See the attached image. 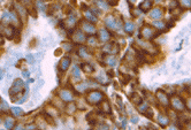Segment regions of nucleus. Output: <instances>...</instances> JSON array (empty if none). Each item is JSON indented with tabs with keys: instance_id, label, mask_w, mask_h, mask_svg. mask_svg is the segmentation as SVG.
<instances>
[{
	"instance_id": "30",
	"label": "nucleus",
	"mask_w": 191,
	"mask_h": 130,
	"mask_svg": "<svg viewBox=\"0 0 191 130\" xmlns=\"http://www.w3.org/2000/svg\"><path fill=\"white\" fill-rule=\"evenodd\" d=\"M44 118H45V120H46V122H47V123H51V124H54L52 116H50L48 114H44Z\"/></svg>"
},
{
	"instance_id": "15",
	"label": "nucleus",
	"mask_w": 191,
	"mask_h": 130,
	"mask_svg": "<svg viewBox=\"0 0 191 130\" xmlns=\"http://www.w3.org/2000/svg\"><path fill=\"white\" fill-rule=\"evenodd\" d=\"M100 109H101V112L104 113H107V114H109L111 113V105L107 101V100H103L101 103H100Z\"/></svg>"
},
{
	"instance_id": "35",
	"label": "nucleus",
	"mask_w": 191,
	"mask_h": 130,
	"mask_svg": "<svg viewBox=\"0 0 191 130\" xmlns=\"http://www.w3.org/2000/svg\"><path fill=\"white\" fill-rule=\"evenodd\" d=\"M187 106H188V108H189V109L191 111V98L187 100Z\"/></svg>"
},
{
	"instance_id": "17",
	"label": "nucleus",
	"mask_w": 191,
	"mask_h": 130,
	"mask_svg": "<svg viewBox=\"0 0 191 130\" xmlns=\"http://www.w3.org/2000/svg\"><path fill=\"white\" fill-rule=\"evenodd\" d=\"M85 18H87L89 23H92V24H93L95 22H97V16L93 15V13H92L91 10H85Z\"/></svg>"
},
{
	"instance_id": "22",
	"label": "nucleus",
	"mask_w": 191,
	"mask_h": 130,
	"mask_svg": "<svg viewBox=\"0 0 191 130\" xmlns=\"http://www.w3.org/2000/svg\"><path fill=\"white\" fill-rule=\"evenodd\" d=\"M131 100H132V103L136 105H138L142 103V97L138 95V93H132V97H131Z\"/></svg>"
},
{
	"instance_id": "39",
	"label": "nucleus",
	"mask_w": 191,
	"mask_h": 130,
	"mask_svg": "<svg viewBox=\"0 0 191 130\" xmlns=\"http://www.w3.org/2000/svg\"><path fill=\"white\" fill-rule=\"evenodd\" d=\"M2 75H4V71H2V69H0V79L2 78Z\"/></svg>"
},
{
	"instance_id": "14",
	"label": "nucleus",
	"mask_w": 191,
	"mask_h": 130,
	"mask_svg": "<svg viewBox=\"0 0 191 130\" xmlns=\"http://www.w3.org/2000/svg\"><path fill=\"white\" fill-rule=\"evenodd\" d=\"M158 120H159V123H160V126L161 127H166V126H168L169 124V118L165 115V114H160L159 115V118H158Z\"/></svg>"
},
{
	"instance_id": "38",
	"label": "nucleus",
	"mask_w": 191,
	"mask_h": 130,
	"mask_svg": "<svg viewBox=\"0 0 191 130\" xmlns=\"http://www.w3.org/2000/svg\"><path fill=\"white\" fill-rule=\"evenodd\" d=\"M28 74H29V73H28V71H26V70L23 71V76H24V77H28V76H29Z\"/></svg>"
},
{
	"instance_id": "45",
	"label": "nucleus",
	"mask_w": 191,
	"mask_h": 130,
	"mask_svg": "<svg viewBox=\"0 0 191 130\" xmlns=\"http://www.w3.org/2000/svg\"><path fill=\"white\" fill-rule=\"evenodd\" d=\"M0 121H1V120H0Z\"/></svg>"
},
{
	"instance_id": "37",
	"label": "nucleus",
	"mask_w": 191,
	"mask_h": 130,
	"mask_svg": "<svg viewBox=\"0 0 191 130\" xmlns=\"http://www.w3.org/2000/svg\"><path fill=\"white\" fill-rule=\"evenodd\" d=\"M108 5H111V6H116V5H118V1H109Z\"/></svg>"
},
{
	"instance_id": "1",
	"label": "nucleus",
	"mask_w": 191,
	"mask_h": 130,
	"mask_svg": "<svg viewBox=\"0 0 191 130\" xmlns=\"http://www.w3.org/2000/svg\"><path fill=\"white\" fill-rule=\"evenodd\" d=\"M158 35H159V31H156V29L150 24H145L140 29V36L144 38V40H151V39L156 38Z\"/></svg>"
},
{
	"instance_id": "24",
	"label": "nucleus",
	"mask_w": 191,
	"mask_h": 130,
	"mask_svg": "<svg viewBox=\"0 0 191 130\" xmlns=\"http://www.w3.org/2000/svg\"><path fill=\"white\" fill-rule=\"evenodd\" d=\"M76 104H74V103H68V105H67V111H68V113H74L76 112Z\"/></svg>"
},
{
	"instance_id": "44",
	"label": "nucleus",
	"mask_w": 191,
	"mask_h": 130,
	"mask_svg": "<svg viewBox=\"0 0 191 130\" xmlns=\"http://www.w3.org/2000/svg\"><path fill=\"white\" fill-rule=\"evenodd\" d=\"M190 92H191V87H190Z\"/></svg>"
},
{
	"instance_id": "33",
	"label": "nucleus",
	"mask_w": 191,
	"mask_h": 130,
	"mask_svg": "<svg viewBox=\"0 0 191 130\" xmlns=\"http://www.w3.org/2000/svg\"><path fill=\"white\" fill-rule=\"evenodd\" d=\"M0 109H2V111H7V109H8V105H7V103L1 101V103H0Z\"/></svg>"
},
{
	"instance_id": "26",
	"label": "nucleus",
	"mask_w": 191,
	"mask_h": 130,
	"mask_svg": "<svg viewBox=\"0 0 191 130\" xmlns=\"http://www.w3.org/2000/svg\"><path fill=\"white\" fill-rule=\"evenodd\" d=\"M95 130H109V127L105 123H98L95 126Z\"/></svg>"
},
{
	"instance_id": "19",
	"label": "nucleus",
	"mask_w": 191,
	"mask_h": 130,
	"mask_svg": "<svg viewBox=\"0 0 191 130\" xmlns=\"http://www.w3.org/2000/svg\"><path fill=\"white\" fill-rule=\"evenodd\" d=\"M82 69H83L84 73H87V74H92V73L95 71L93 66H91L90 63H83V65H82Z\"/></svg>"
},
{
	"instance_id": "31",
	"label": "nucleus",
	"mask_w": 191,
	"mask_h": 130,
	"mask_svg": "<svg viewBox=\"0 0 191 130\" xmlns=\"http://www.w3.org/2000/svg\"><path fill=\"white\" fill-rule=\"evenodd\" d=\"M180 5L182 6V7H188V8H191V1H181L180 2Z\"/></svg>"
},
{
	"instance_id": "43",
	"label": "nucleus",
	"mask_w": 191,
	"mask_h": 130,
	"mask_svg": "<svg viewBox=\"0 0 191 130\" xmlns=\"http://www.w3.org/2000/svg\"><path fill=\"white\" fill-rule=\"evenodd\" d=\"M140 130H146V129H145V128H143V129H140Z\"/></svg>"
},
{
	"instance_id": "29",
	"label": "nucleus",
	"mask_w": 191,
	"mask_h": 130,
	"mask_svg": "<svg viewBox=\"0 0 191 130\" xmlns=\"http://www.w3.org/2000/svg\"><path fill=\"white\" fill-rule=\"evenodd\" d=\"M154 26H158V28H160V29H165L166 23L164 21H156V22H154Z\"/></svg>"
},
{
	"instance_id": "36",
	"label": "nucleus",
	"mask_w": 191,
	"mask_h": 130,
	"mask_svg": "<svg viewBox=\"0 0 191 130\" xmlns=\"http://www.w3.org/2000/svg\"><path fill=\"white\" fill-rule=\"evenodd\" d=\"M28 61H29V62H34V57H32V55H28Z\"/></svg>"
},
{
	"instance_id": "6",
	"label": "nucleus",
	"mask_w": 191,
	"mask_h": 130,
	"mask_svg": "<svg viewBox=\"0 0 191 130\" xmlns=\"http://www.w3.org/2000/svg\"><path fill=\"white\" fill-rule=\"evenodd\" d=\"M105 24L106 26L108 28V29H112V30H116L119 26H118V23H116V18H114V15L112 14H109V15H107L106 18H105Z\"/></svg>"
},
{
	"instance_id": "8",
	"label": "nucleus",
	"mask_w": 191,
	"mask_h": 130,
	"mask_svg": "<svg viewBox=\"0 0 191 130\" xmlns=\"http://www.w3.org/2000/svg\"><path fill=\"white\" fill-rule=\"evenodd\" d=\"M137 43H138L140 46H145L143 50H144V51H146V52H153V51H156V46H154L153 44L148 43V40H140V39H138V40H137Z\"/></svg>"
},
{
	"instance_id": "27",
	"label": "nucleus",
	"mask_w": 191,
	"mask_h": 130,
	"mask_svg": "<svg viewBox=\"0 0 191 130\" xmlns=\"http://www.w3.org/2000/svg\"><path fill=\"white\" fill-rule=\"evenodd\" d=\"M5 126H6V128H7V129H12V128H13V126H14V120H13V119H6V121H5Z\"/></svg>"
},
{
	"instance_id": "42",
	"label": "nucleus",
	"mask_w": 191,
	"mask_h": 130,
	"mask_svg": "<svg viewBox=\"0 0 191 130\" xmlns=\"http://www.w3.org/2000/svg\"><path fill=\"white\" fill-rule=\"evenodd\" d=\"M2 44V39H1V36H0V45Z\"/></svg>"
},
{
	"instance_id": "18",
	"label": "nucleus",
	"mask_w": 191,
	"mask_h": 130,
	"mask_svg": "<svg viewBox=\"0 0 191 130\" xmlns=\"http://www.w3.org/2000/svg\"><path fill=\"white\" fill-rule=\"evenodd\" d=\"M139 7L142 9V12H148V10H151V7H152V1H143L140 5H139Z\"/></svg>"
},
{
	"instance_id": "7",
	"label": "nucleus",
	"mask_w": 191,
	"mask_h": 130,
	"mask_svg": "<svg viewBox=\"0 0 191 130\" xmlns=\"http://www.w3.org/2000/svg\"><path fill=\"white\" fill-rule=\"evenodd\" d=\"M81 29H83L87 34H95V28L92 23H89L87 21H82L81 22Z\"/></svg>"
},
{
	"instance_id": "11",
	"label": "nucleus",
	"mask_w": 191,
	"mask_h": 130,
	"mask_svg": "<svg viewBox=\"0 0 191 130\" xmlns=\"http://www.w3.org/2000/svg\"><path fill=\"white\" fill-rule=\"evenodd\" d=\"M69 65H70V58L69 57H65V58H62L61 61H60V63H59V69H60V71H66V70L68 69Z\"/></svg>"
},
{
	"instance_id": "34",
	"label": "nucleus",
	"mask_w": 191,
	"mask_h": 130,
	"mask_svg": "<svg viewBox=\"0 0 191 130\" xmlns=\"http://www.w3.org/2000/svg\"><path fill=\"white\" fill-rule=\"evenodd\" d=\"M87 43L90 44V45H95V44H97V39H95V37H90V38L87 39Z\"/></svg>"
},
{
	"instance_id": "20",
	"label": "nucleus",
	"mask_w": 191,
	"mask_h": 130,
	"mask_svg": "<svg viewBox=\"0 0 191 130\" xmlns=\"http://www.w3.org/2000/svg\"><path fill=\"white\" fill-rule=\"evenodd\" d=\"M105 62H106L108 66L114 67V66H115V63H116V59H115V57H114V55H108V57H106Z\"/></svg>"
},
{
	"instance_id": "13",
	"label": "nucleus",
	"mask_w": 191,
	"mask_h": 130,
	"mask_svg": "<svg viewBox=\"0 0 191 130\" xmlns=\"http://www.w3.org/2000/svg\"><path fill=\"white\" fill-rule=\"evenodd\" d=\"M73 38H74V40H75V42H77V43H83V42L85 40V37H84L83 32H82L81 30L75 31V34H74V36H73Z\"/></svg>"
},
{
	"instance_id": "10",
	"label": "nucleus",
	"mask_w": 191,
	"mask_h": 130,
	"mask_svg": "<svg viewBox=\"0 0 191 130\" xmlns=\"http://www.w3.org/2000/svg\"><path fill=\"white\" fill-rule=\"evenodd\" d=\"M104 52L111 53V55H113V54H118V52H119V46L114 43L108 44V45H106V46L104 47Z\"/></svg>"
},
{
	"instance_id": "21",
	"label": "nucleus",
	"mask_w": 191,
	"mask_h": 130,
	"mask_svg": "<svg viewBox=\"0 0 191 130\" xmlns=\"http://www.w3.org/2000/svg\"><path fill=\"white\" fill-rule=\"evenodd\" d=\"M124 30H126L128 34H132V32H134V30H135V26H134V23H132V22H127V23H126V26H124Z\"/></svg>"
},
{
	"instance_id": "40",
	"label": "nucleus",
	"mask_w": 191,
	"mask_h": 130,
	"mask_svg": "<svg viewBox=\"0 0 191 130\" xmlns=\"http://www.w3.org/2000/svg\"><path fill=\"white\" fill-rule=\"evenodd\" d=\"M188 128H189V130H191V122L190 123H188Z\"/></svg>"
},
{
	"instance_id": "32",
	"label": "nucleus",
	"mask_w": 191,
	"mask_h": 130,
	"mask_svg": "<svg viewBox=\"0 0 191 130\" xmlns=\"http://www.w3.org/2000/svg\"><path fill=\"white\" fill-rule=\"evenodd\" d=\"M62 46H63V48H65L66 51H71V48H73V45L70 43H63Z\"/></svg>"
},
{
	"instance_id": "5",
	"label": "nucleus",
	"mask_w": 191,
	"mask_h": 130,
	"mask_svg": "<svg viewBox=\"0 0 191 130\" xmlns=\"http://www.w3.org/2000/svg\"><path fill=\"white\" fill-rule=\"evenodd\" d=\"M156 99L160 103V105H162V106H168L169 105V95H168V93H166L165 91L159 90L156 92Z\"/></svg>"
},
{
	"instance_id": "23",
	"label": "nucleus",
	"mask_w": 191,
	"mask_h": 130,
	"mask_svg": "<svg viewBox=\"0 0 191 130\" xmlns=\"http://www.w3.org/2000/svg\"><path fill=\"white\" fill-rule=\"evenodd\" d=\"M78 54H79V57L81 58H87V47H84V46H81L79 48H78Z\"/></svg>"
},
{
	"instance_id": "4",
	"label": "nucleus",
	"mask_w": 191,
	"mask_h": 130,
	"mask_svg": "<svg viewBox=\"0 0 191 130\" xmlns=\"http://www.w3.org/2000/svg\"><path fill=\"white\" fill-rule=\"evenodd\" d=\"M170 105H172V107H173L174 109L180 111V112H182L183 109L185 108V105L183 103V100L179 97V95H174V97H172V99H170Z\"/></svg>"
},
{
	"instance_id": "41",
	"label": "nucleus",
	"mask_w": 191,
	"mask_h": 130,
	"mask_svg": "<svg viewBox=\"0 0 191 130\" xmlns=\"http://www.w3.org/2000/svg\"><path fill=\"white\" fill-rule=\"evenodd\" d=\"M169 130H177L176 128H174V127H172V128H169Z\"/></svg>"
},
{
	"instance_id": "2",
	"label": "nucleus",
	"mask_w": 191,
	"mask_h": 130,
	"mask_svg": "<svg viewBox=\"0 0 191 130\" xmlns=\"http://www.w3.org/2000/svg\"><path fill=\"white\" fill-rule=\"evenodd\" d=\"M103 99H104V95L100 91H90L85 98V100H87V103L91 105L99 104L100 101H103Z\"/></svg>"
},
{
	"instance_id": "9",
	"label": "nucleus",
	"mask_w": 191,
	"mask_h": 130,
	"mask_svg": "<svg viewBox=\"0 0 191 130\" xmlns=\"http://www.w3.org/2000/svg\"><path fill=\"white\" fill-rule=\"evenodd\" d=\"M164 16V9L162 8H159V7H156V8L152 9L151 12H150V18H153V20H158V18H162Z\"/></svg>"
},
{
	"instance_id": "28",
	"label": "nucleus",
	"mask_w": 191,
	"mask_h": 130,
	"mask_svg": "<svg viewBox=\"0 0 191 130\" xmlns=\"http://www.w3.org/2000/svg\"><path fill=\"white\" fill-rule=\"evenodd\" d=\"M131 79V77L129 76V75H127V74H123V75H121V81L123 84H127L129 81Z\"/></svg>"
},
{
	"instance_id": "25",
	"label": "nucleus",
	"mask_w": 191,
	"mask_h": 130,
	"mask_svg": "<svg viewBox=\"0 0 191 130\" xmlns=\"http://www.w3.org/2000/svg\"><path fill=\"white\" fill-rule=\"evenodd\" d=\"M22 113H23V111H22L21 108H18V107H13V108H12V114L15 115V116L22 115Z\"/></svg>"
},
{
	"instance_id": "16",
	"label": "nucleus",
	"mask_w": 191,
	"mask_h": 130,
	"mask_svg": "<svg viewBox=\"0 0 191 130\" xmlns=\"http://www.w3.org/2000/svg\"><path fill=\"white\" fill-rule=\"evenodd\" d=\"M60 97L61 99L65 100V101H70L73 99V95L70 93L68 90H62L60 92Z\"/></svg>"
},
{
	"instance_id": "3",
	"label": "nucleus",
	"mask_w": 191,
	"mask_h": 130,
	"mask_svg": "<svg viewBox=\"0 0 191 130\" xmlns=\"http://www.w3.org/2000/svg\"><path fill=\"white\" fill-rule=\"evenodd\" d=\"M23 87H24V83L22 82V79H15L14 81V83H13V87L10 89V98H12V100H14L15 99V95H18L22 93V91H23Z\"/></svg>"
},
{
	"instance_id": "12",
	"label": "nucleus",
	"mask_w": 191,
	"mask_h": 130,
	"mask_svg": "<svg viewBox=\"0 0 191 130\" xmlns=\"http://www.w3.org/2000/svg\"><path fill=\"white\" fill-rule=\"evenodd\" d=\"M111 38V34L108 32L107 29H101L99 31V40L100 42H108Z\"/></svg>"
}]
</instances>
